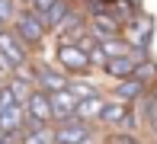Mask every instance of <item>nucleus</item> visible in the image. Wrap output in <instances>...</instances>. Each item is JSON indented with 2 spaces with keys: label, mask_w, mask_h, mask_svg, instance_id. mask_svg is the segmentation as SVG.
I'll return each instance as SVG.
<instances>
[{
  "label": "nucleus",
  "mask_w": 157,
  "mask_h": 144,
  "mask_svg": "<svg viewBox=\"0 0 157 144\" xmlns=\"http://www.w3.org/2000/svg\"><path fill=\"white\" fill-rule=\"evenodd\" d=\"M19 3H23V6H32V0H19Z\"/></svg>",
  "instance_id": "393cba45"
},
{
  "label": "nucleus",
  "mask_w": 157,
  "mask_h": 144,
  "mask_svg": "<svg viewBox=\"0 0 157 144\" xmlns=\"http://www.w3.org/2000/svg\"><path fill=\"white\" fill-rule=\"evenodd\" d=\"M0 125H3V131L19 144V131L26 128V103H13L10 109H3L0 112Z\"/></svg>",
  "instance_id": "ddd939ff"
},
{
  "label": "nucleus",
  "mask_w": 157,
  "mask_h": 144,
  "mask_svg": "<svg viewBox=\"0 0 157 144\" xmlns=\"http://www.w3.org/2000/svg\"><path fill=\"white\" fill-rule=\"evenodd\" d=\"M67 90L74 93L77 99H87V96H93V93H99V86L90 80L87 74H77V77H71V80H67Z\"/></svg>",
  "instance_id": "dca6fc26"
},
{
  "label": "nucleus",
  "mask_w": 157,
  "mask_h": 144,
  "mask_svg": "<svg viewBox=\"0 0 157 144\" xmlns=\"http://www.w3.org/2000/svg\"><path fill=\"white\" fill-rule=\"evenodd\" d=\"M55 64H61L71 77L77 74H90L93 61H90V48L77 45V42H58V51H55Z\"/></svg>",
  "instance_id": "7ed1b4c3"
},
{
  "label": "nucleus",
  "mask_w": 157,
  "mask_h": 144,
  "mask_svg": "<svg viewBox=\"0 0 157 144\" xmlns=\"http://www.w3.org/2000/svg\"><path fill=\"white\" fill-rule=\"evenodd\" d=\"M147 125H151V131L157 135V112H154V109H151V115H147Z\"/></svg>",
  "instance_id": "4be33fe9"
},
{
  "label": "nucleus",
  "mask_w": 157,
  "mask_h": 144,
  "mask_svg": "<svg viewBox=\"0 0 157 144\" xmlns=\"http://www.w3.org/2000/svg\"><path fill=\"white\" fill-rule=\"evenodd\" d=\"M10 90H13V96L19 99V103H26V99L32 96V90H35V83L32 80H26V77H19V74H10Z\"/></svg>",
  "instance_id": "f3484780"
},
{
  "label": "nucleus",
  "mask_w": 157,
  "mask_h": 144,
  "mask_svg": "<svg viewBox=\"0 0 157 144\" xmlns=\"http://www.w3.org/2000/svg\"><path fill=\"white\" fill-rule=\"evenodd\" d=\"M71 10H74V6H71V0H55V3L45 10V26H48V32H55V29L64 23V16H67Z\"/></svg>",
  "instance_id": "2eb2a0df"
},
{
  "label": "nucleus",
  "mask_w": 157,
  "mask_h": 144,
  "mask_svg": "<svg viewBox=\"0 0 157 144\" xmlns=\"http://www.w3.org/2000/svg\"><path fill=\"white\" fill-rule=\"evenodd\" d=\"M141 58H144V51H132V55H119V58H109L103 67L106 77H112V80H122V77H132L135 70H138Z\"/></svg>",
  "instance_id": "1a4fd4ad"
},
{
  "label": "nucleus",
  "mask_w": 157,
  "mask_h": 144,
  "mask_svg": "<svg viewBox=\"0 0 157 144\" xmlns=\"http://www.w3.org/2000/svg\"><path fill=\"white\" fill-rule=\"evenodd\" d=\"M109 96L122 99V103H138V99H144V96H147V80H141L138 74L122 77V80H116V86H112Z\"/></svg>",
  "instance_id": "0eeeda50"
},
{
  "label": "nucleus",
  "mask_w": 157,
  "mask_h": 144,
  "mask_svg": "<svg viewBox=\"0 0 157 144\" xmlns=\"http://www.w3.org/2000/svg\"><path fill=\"white\" fill-rule=\"evenodd\" d=\"M77 103L80 99L74 96V93L64 86V90H55L52 93V109H55V125L58 122H71V119H77Z\"/></svg>",
  "instance_id": "f8f14e48"
},
{
  "label": "nucleus",
  "mask_w": 157,
  "mask_h": 144,
  "mask_svg": "<svg viewBox=\"0 0 157 144\" xmlns=\"http://www.w3.org/2000/svg\"><path fill=\"white\" fill-rule=\"evenodd\" d=\"M0 51H3V55L19 67V64H29V51H32V48L26 45L13 29H3V32H0Z\"/></svg>",
  "instance_id": "6e6552de"
},
{
  "label": "nucleus",
  "mask_w": 157,
  "mask_h": 144,
  "mask_svg": "<svg viewBox=\"0 0 157 144\" xmlns=\"http://www.w3.org/2000/svg\"><path fill=\"white\" fill-rule=\"evenodd\" d=\"M99 125L109 128V131H135L138 119H135L132 103H122V99L109 96L106 106H103V115H99Z\"/></svg>",
  "instance_id": "f03ea898"
},
{
  "label": "nucleus",
  "mask_w": 157,
  "mask_h": 144,
  "mask_svg": "<svg viewBox=\"0 0 157 144\" xmlns=\"http://www.w3.org/2000/svg\"><path fill=\"white\" fill-rule=\"evenodd\" d=\"M151 109L157 112V93H154V96H151Z\"/></svg>",
  "instance_id": "b1692460"
},
{
  "label": "nucleus",
  "mask_w": 157,
  "mask_h": 144,
  "mask_svg": "<svg viewBox=\"0 0 157 144\" xmlns=\"http://www.w3.org/2000/svg\"><path fill=\"white\" fill-rule=\"evenodd\" d=\"M71 80V74L61 67V64H35V86L45 93H55V90H64Z\"/></svg>",
  "instance_id": "39448f33"
},
{
  "label": "nucleus",
  "mask_w": 157,
  "mask_h": 144,
  "mask_svg": "<svg viewBox=\"0 0 157 144\" xmlns=\"http://www.w3.org/2000/svg\"><path fill=\"white\" fill-rule=\"evenodd\" d=\"M90 61H93V67H99V70H103L106 61H109V55H106V48L99 45V42H93V45H90Z\"/></svg>",
  "instance_id": "6ab92c4d"
},
{
  "label": "nucleus",
  "mask_w": 157,
  "mask_h": 144,
  "mask_svg": "<svg viewBox=\"0 0 157 144\" xmlns=\"http://www.w3.org/2000/svg\"><path fill=\"white\" fill-rule=\"evenodd\" d=\"M3 141H10V135H6V131H3V125H0V144H3Z\"/></svg>",
  "instance_id": "5701e85b"
},
{
  "label": "nucleus",
  "mask_w": 157,
  "mask_h": 144,
  "mask_svg": "<svg viewBox=\"0 0 157 144\" xmlns=\"http://www.w3.org/2000/svg\"><path fill=\"white\" fill-rule=\"evenodd\" d=\"M93 138H96L93 122L71 119V122H58L55 125V141L58 144H93Z\"/></svg>",
  "instance_id": "20e7f679"
},
{
  "label": "nucleus",
  "mask_w": 157,
  "mask_h": 144,
  "mask_svg": "<svg viewBox=\"0 0 157 144\" xmlns=\"http://www.w3.org/2000/svg\"><path fill=\"white\" fill-rule=\"evenodd\" d=\"M16 13H19V0H0V23L3 26H10Z\"/></svg>",
  "instance_id": "a211bd4d"
},
{
  "label": "nucleus",
  "mask_w": 157,
  "mask_h": 144,
  "mask_svg": "<svg viewBox=\"0 0 157 144\" xmlns=\"http://www.w3.org/2000/svg\"><path fill=\"white\" fill-rule=\"evenodd\" d=\"M3 74H6V70H3V64H0V80H3Z\"/></svg>",
  "instance_id": "a878e982"
},
{
  "label": "nucleus",
  "mask_w": 157,
  "mask_h": 144,
  "mask_svg": "<svg viewBox=\"0 0 157 144\" xmlns=\"http://www.w3.org/2000/svg\"><path fill=\"white\" fill-rule=\"evenodd\" d=\"M3 144H16V141H13V138H10V141H3Z\"/></svg>",
  "instance_id": "bb28decb"
},
{
  "label": "nucleus",
  "mask_w": 157,
  "mask_h": 144,
  "mask_svg": "<svg viewBox=\"0 0 157 144\" xmlns=\"http://www.w3.org/2000/svg\"><path fill=\"white\" fill-rule=\"evenodd\" d=\"M151 29H154V23H151V16H132L128 19V26L122 29V35L128 39V45L135 48V51H144L147 48V42H151Z\"/></svg>",
  "instance_id": "423d86ee"
},
{
  "label": "nucleus",
  "mask_w": 157,
  "mask_h": 144,
  "mask_svg": "<svg viewBox=\"0 0 157 144\" xmlns=\"http://www.w3.org/2000/svg\"><path fill=\"white\" fill-rule=\"evenodd\" d=\"M13 32H16L29 48H39L42 42H45V35H48L45 13H39L35 6H26V10H19V13H16V19H13Z\"/></svg>",
  "instance_id": "f257e3e1"
},
{
  "label": "nucleus",
  "mask_w": 157,
  "mask_h": 144,
  "mask_svg": "<svg viewBox=\"0 0 157 144\" xmlns=\"http://www.w3.org/2000/svg\"><path fill=\"white\" fill-rule=\"evenodd\" d=\"M90 32L93 39H109V35H122V23H119L116 13L109 10H99V13H90Z\"/></svg>",
  "instance_id": "9d476101"
},
{
  "label": "nucleus",
  "mask_w": 157,
  "mask_h": 144,
  "mask_svg": "<svg viewBox=\"0 0 157 144\" xmlns=\"http://www.w3.org/2000/svg\"><path fill=\"white\" fill-rule=\"evenodd\" d=\"M26 115H29V119H35V122H55L52 93H45V90H39V86H35L32 96L26 99Z\"/></svg>",
  "instance_id": "9b49d317"
},
{
  "label": "nucleus",
  "mask_w": 157,
  "mask_h": 144,
  "mask_svg": "<svg viewBox=\"0 0 157 144\" xmlns=\"http://www.w3.org/2000/svg\"><path fill=\"white\" fill-rule=\"evenodd\" d=\"M52 3H55V0H32V6H35V10H39V13H45L48 6H52Z\"/></svg>",
  "instance_id": "412c9836"
},
{
  "label": "nucleus",
  "mask_w": 157,
  "mask_h": 144,
  "mask_svg": "<svg viewBox=\"0 0 157 144\" xmlns=\"http://www.w3.org/2000/svg\"><path fill=\"white\" fill-rule=\"evenodd\" d=\"M106 99H109V96H103V93H93V96L80 99V103H77V119H83V122H93V125H99V115H103V106H106Z\"/></svg>",
  "instance_id": "4468645a"
},
{
  "label": "nucleus",
  "mask_w": 157,
  "mask_h": 144,
  "mask_svg": "<svg viewBox=\"0 0 157 144\" xmlns=\"http://www.w3.org/2000/svg\"><path fill=\"white\" fill-rule=\"evenodd\" d=\"M112 144H144V141H138L132 131H116V138H112Z\"/></svg>",
  "instance_id": "aec40b11"
}]
</instances>
